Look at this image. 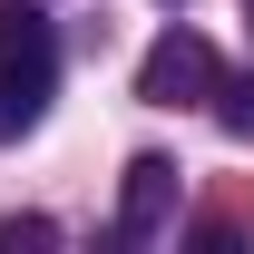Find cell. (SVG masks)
I'll return each instance as SVG.
<instances>
[{
    "label": "cell",
    "instance_id": "obj_1",
    "mask_svg": "<svg viewBox=\"0 0 254 254\" xmlns=\"http://www.w3.org/2000/svg\"><path fill=\"white\" fill-rule=\"evenodd\" d=\"M49 88H59V30H49V10L39 0H0V147L39 127Z\"/></svg>",
    "mask_w": 254,
    "mask_h": 254
},
{
    "label": "cell",
    "instance_id": "obj_2",
    "mask_svg": "<svg viewBox=\"0 0 254 254\" xmlns=\"http://www.w3.org/2000/svg\"><path fill=\"white\" fill-rule=\"evenodd\" d=\"M225 88V59L205 30H157L147 39V59H137V98L147 108H205Z\"/></svg>",
    "mask_w": 254,
    "mask_h": 254
},
{
    "label": "cell",
    "instance_id": "obj_3",
    "mask_svg": "<svg viewBox=\"0 0 254 254\" xmlns=\"http://www.w3.org/2000/svg\"><path fill=\"white\" fill-rule=\"evenodd\" d=\"M176 225V157H127V186H118V235L127 245H147V235H166Z\"/></svg>",
    "mask_w": 254,
    "mask_h": 254
},
{
    "label": "cell",
    "instance_id": "obj_4",
    "mask_svg": "<svg viewBox=\"0 0 254 254\" xmlns=\"http://www.w3.org/2000/svg\"><path fill=\"white\" fill-rule=\"evenodd\" d=\"M49 235H59L49 215H10V225H0V245H10V254H20V245H49Z\"/></svg>",
    "mask_w": 254,
    "mask_h": 254
},
{
    "label": "cell",
    "instance_id": "obj_5",
    "mask_svg": "<svg viewBox=\"0 0 254 254\" xmlns=\"http://www.w3.org/2000/svg\"><path fill=\"white\" fill-rule=\"evenodd\" d=\"M166 10H176V0H166Z\"/></svg>",
    "mask_w": 254,
    "mask_h": 254
}]
</instances>
